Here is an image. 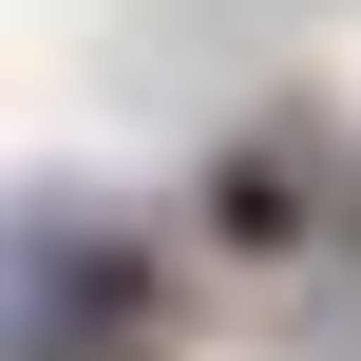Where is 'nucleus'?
I'll list each match as a JSON object with an SVG mask.
<instances>
[{
  "mask_svg": "<svg viewBox=\"0 0 361 361\" xmlns=\"http://www.w3.org/2000/svg\"><path fill=\"white\" fill-rule=\"evenodd\" d=\"M209 247H305V133H228L209 152Z\"/></svg>",
  "mask_w": 361,
  "mask_h": 361,
  "instance_id": "2",
  "label": "nucleus"
},
{
  "mask_svg": "<svg viewBox=\"0 0 361 361\" xmlns=\"http://www.w3.org/2000/svg\"><path fill=\"white\" fill-rule=\"evenodd\" d=\"M133 324H152V247L38 228V343H133Z\"/></svg>",
  "mask_w": 361,
  "mask_h": 361,
  "instance_id": "1",
  "label": "nucleus"
}]
</instances>
